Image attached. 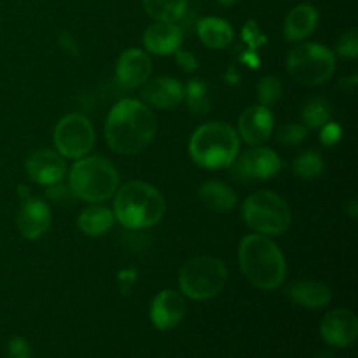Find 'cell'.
<instances>
[{
  "mask_svg": "<svg viewBox=\"0 0 358 358\" xmlns=\"http://www.w3.org/2000/svg\"><path fill=\"white\" fill-rule=\"evenodd\" d=\"M156 117L149 105L124 98L110 108L105 121V140L114 152L133 156L142 152L156 136Z\"/></svg>",
  "mask_w": 358,
  "mask_h": 358,
  "instance_id": "6da1fadb",
  "label": "cell"
},
{
  "mask_svg": "<svg viewBox=\"0 0 358 358\" xmlns=\"http://www.w3.org/2000/svg\"><path fill=\"white\" fill-rule=\"evenodd\" d=\"M241 271L245 278L259 290H275L285 282L287 262L278 245L264 234H248L241 240Z\"/></svg>",
  "mask_w": 358,
  "mask_h": 358,
  "instance_id": "7a4b0ae2",
  "label": "cell"
},
{
  "mask_svg": "<svg viewBox=\"0 0 358 358\" xmlns=\"http://www.w3.org/2000/svg\"><path fill=\"white\" fill-rule=\"evenodd\" d=\"M164 198L147 182H128L115 191L114 217L126 229H147L163 219Z\"/></svg>",
  "mask_w": 358,
  "mask_h": 358,
  "instance_id": "3957f363",
  "label": "cell"
},
{
  "mask_svg": "<svg viewBox=\"0 0 358 358\" xmlns=\"http://www.w3.org/2000/svg\"><path fill=\"white\" fill-rule=\"evenodd\" d=\"M240 152V136L226 122H208L192 133L189 154L205 170H224L234 164Z\"/></svg>",
  "mask_w": 358,
  "mask_h": 358,
  "instance_id": "277c9868",
  "label": "cell"
},
{
  "mask_svg": "<svg viewBox=\"0 0 358 358\" xmlns=\"http://www.w3.org/2000/svg\"><path fill=\"white\" fill-rule=\"evenodd\" d=\"M69 187L76 198L87 203H103L117 191L119 173L105 157L84 156L70 170Z\"/></svg>",
  "mask_w": 358,
  "mask_h": 358,
  "instance_id": "5b68a950",
  "label": "cell"
},
{
  "mask_svg": "<svg viewBox=\"0 0 358 358\" xmlns=\"http://www.w3.org/2000/svg\"><path fill=\"white\" fill-rule=\"evenodd\" d=\"M245 224L264 236H280L292 222L290 206L282 196L271 191H257L248 196L241 208Z\"/></svg>",
  "mask_w": 358,
  "mask_h": 358,
  "instance_id": "8992f818",
  "label": "cell"
},
{
  "mask_svg": "<svg viewBox=\"0 0 358 358\" xmlns=\"http://www.w3.org/2000/svg\"><path fill=\"white\" fill-rule=\"evenodd\" d=\"M227 282V268L220 259L199 255L182 266L178 285L182 294L192 301H206L222 292Z\"/></svg>",
  "mask_w": 358,
  "mask_h": 358,
  "instance_id": "52a82bcc",
  "label": "cell"
},
{
  "mask_svg": "<svg viewBox=\"0 0 358 358\" xmlns=\"http://www.w3.org/2000/svg\"><path fill=\"white\" fill-rule=\"evenodd\" d=\"M287 72L296 83L318 86L336 72V56L329 48L315 42L296 45L287 56Z\"/></svg>",
  "mask_w": 358,
  "mask_h": 358,
  "instance_id": "ba28073f",
  "label": "cell"
},
{
  "mask_svg": "<svg viewBox=\"0 0 358 358\" xmlns=\"http://www.w3.org/2000/svg\"><path fill=\"white\" fill-rule=\"evenodd\" d=\"M52 136L58 154L69 159H80L87 156L96 140L93 124L83 114H69L59 119Z\"/></svg>",
  "mask_w": 358,
  "mask_h": 358,
  "instance_id": "9c48e42d",
  "label": "cell"
},
{
  "mask_svg": "<svg viewBox=\"0 0 358 358\" xmlns=\"http://www.w3.org/2000/svg\"><path fill=\"white\" fill-rule=\"evenodd\" d=\"M282 166V157L275 150L259 145L241 154L234 170L247 180H268V178L278 175Z\"/></svg>",
  "mask_w": 358,
  "mask_h": 358,
  "instance_id": "30bf717a",
  "label": "cell"
},
{
  "mask_svg": "<svg viewBox=\"0 0 358 358\" xmlns=\"http://www.w3.org/2000/svg\"><path fill=\"white\" fill-rule=\"evenodd\" d=\"M275 128V115L271 108L264 105H250L245 108L238 121V133L245 143L259 147L268 142Z\"/></svg>",
  "mask_w": 358,
  "mask_h": 358,
  "instance_id": "8fae6325",
  "label": "cell"
},
{
  "mask_svg": "<svg viewBox=\"0 0 358 358\" xmlns=\"http://www.w3.org/2000/svg\"><path fill=\"white\" fill-rule=\"evenodd\" d=\"M320 334L329 346L348 348L357 341L358 318L350 310H334L324 317Z\"/></svg>",
  "mask_w": 358,
  "mask_h": 358,
  "instance_id": "7c38bea8",
  "label": "cell"
},
{
  "mask_svg": "<svg viewBox=\"0 0 358 358\" xmlns=\"http://www.w3.org/2000/svg\"><path fill=\"white\" fill-rule=\"evenodd\" d=\"M185 311H187V304L182 294H178L177 290H163L154 297L149 317L157 331L166 332L184 320Z\"/></svg>",
  "mask_w": 358,
  "mask_h": 358,
  "instance_id": "4fadbf2b",
  "label": "cell"
},
{
  "mask_svg": "<svg viewBox=\"0 0 358 358\" xmlns=\"http://www.w3.org/2000/svg\"><path fill=\"white\" fill-rule=\"evenodd\" d=\"M150 72H152V62L143 49H126L119 56L117 65H115V79L126 90L143 86L149 80Z\"/></svg>",
  "mask_w": 358,
  "mask_h": 358,
  "instance_id": "5bb4252c",
  "label": "cell"
},
{
  "mask_svg": "<svg viewBox=\"0 0 358 358\" xmlns=\"http://www.w3.org/2000/svg\"><path fill=\"white\" fill-rule=\"evenodd\" d=\"M16 224L20 233L27 240H37V238L44 236L51 226V210H49L48 203L38 198H31L28 194L24 196L20 210H17Z\"/></svg>",
  "mask_w": 358,
  "mask_h": 358,
  "instance_id": "9a60e30c",
  "label": "cell"
},
{
  "mask_svg": "<svg viewBox=\"0 0 358 358\" xmlns=\"http://www.w3.org/2000/svg\"><path fill=\"white\" fill-rule=\"evenodd\" d=\"M27 173L41 185H51L62 182L66 173V164L62 154L49 149L35 150L27 159Z\"/></svg>",
  "mask_w": 358,
  "mask_h": 358,
  "instance_id": "2e32d148",
  "label": "cell"
},
{
  "mask_svg": "<svg viewBox=\"0 0 358 358\" xmlns=\"http://www.w3.org/2000/svg\"><path fill=\"white\" fill-rule=\"evenodd\" d=\"M140 96L159 110H171L184 101V86L173 77H157L143 84Z\"/></svg>",
  "mask_w": 358,
  "mask_h": 358,
  "instance_id": "e0dca14e",
  "label": "cell"
},
{
  "mask_svg": "<svg viewBox=\"0 0 358 358\" xmlns=\"http://www.w3.org/2000/svg\"><path fill=\"white\" fill-rule=\"evenodd\" d=\"M182 42H184V34H182V28L177 23L156 21L143 34L145 52L156 56L173 55L177 49L182 48Z\"/></svg>",
  "mask_w": 358,
  "mask_h": 358,
  "instance_id": "ac0fdd59",
  "label": "cell"
},
{
  "mask_svg": "<svg viewBox=\"0 0 358 358\" xmlns=\"http://www.w3.org/2000/svg\"><path fill=\"white\" fill-rule=\"evenodd\" d=\"M318 27V10L311 3L294 7L283 23V35L289 42H301L310 37Z\"/></svg>",
  "mask_w": 358,
  "mask_h": 358,
  "instance_id": "d6986e66",
  "label": "cell"
},
{
  "mask_svg": "<svg viewBox=\"0 0 358 358\" xmlns=\"http://www.w3.org/2000/svg\"><path fill=\"white\" fill-rule=\"evenodd\" d=\"M287 296L294 304L310 310H320L332 301V292L325 283L317 280H299L287 290Z\"/></svg>",
  "mask_w": 358,
  "mask_h": 358,
  "instance_id": "ffe728a7",
  "label": "cell"
},
{
  "mask_svg": "<svg viewBox=\"0 0 358 358\" xmlns=\"http://www.w3.org/2000/svg\"><path fill=\"white\" fill-rule=\"evenodd\" d=\"M115 222L114 210L105 206L103 203H91L77 217V226L86 236H103L112 229Z\"/></svg>",
  "mask_w": 358,
  "mask_h": 358,
  "instance_id": "44dd1931",
  "label": "cell"
},
{
  "mask_svg": "<svg viewBox=\"0 0 358 358\" xmlns=\"http://www.w3.org/2000/svg\"><path fill=\"white\" fill-rule=\"evenodd\" d=\"M198 196L199 201L205 205V208L212 210L215 213L229 212V210H233L236 206L238 201L233 189L217 180H208L199 185Z\"/></svg>",
  "mask_w": 358,
  "mask_h": 358,
  "instance_id": "7402d4cb",
  "label": "cell"
},
{
  "mask_svg": "<svg viewBox=\"0 0 358 358\" xmlns=\"http://www.w3.org/2000/svg\"><path fill=\"white\" fill-rule=\"evenodd\" d=\"M198 35L210 49H226L233 44L234 30L222 17L208 16L198 21Z\"/></svg>",
  "mask_w": 358,
  "mask_h": 358,
  "instance_id": "603a6c76",
  "label": "cell"
},
{
  "mask_svg": "<svg viewBox=\"0 0 358 358\" xmlns=\"http://www.w3.org/2000/svg\"><path fill=\"white\" fill-rule=\"evenodd\" d=\"M143 7L156 21L177 23L187 13V0H143Z\"/></svg>",
  "mask_w": 358,
  "mask_h": 358,
  "instance_id": "cb8c5ba5",
  "label": "cell"
},
{
  "mask_svg": "<svg viewBox=\"0 0 358 358\" xmlns=\"http://www.w3.org/2000/svg\"><path fill=\"white\" fill-rule=\"evenodd\" d=\"M324 157L315 150H306V152L299 154L292 163L294 175L303 180H315L324 173Z\"/></svg>",
  "mask_w": 358,
  "mask_h": 358,
  "instance_id": "d4e9b609",
  "label": "cell"
},
{
  "mask_svg": "<svg viewBox=\"0 0 358 358\" xmlns=\"http://www.w3.org/2000/svg\"><path fill=\"white\" fill-rule=\"evenodd\" d=\"M303 124L308 129H318L331 121V103L325 98L315 96L303 108Z\"/></svg>",
  "mask_w": 358,
  "mask_h": 358,
  "instance_id": "484cf974",
  "label": "cell"
},
{
  "mask_svg": "<svg viewBox=\"0 0 358 358\" xmlns=\"http://www.w3.org/2000/svg\"><path fill=\"white\" fill-rule=\"evenodd\" d=\"M184 101L187 103L189 110L194 114H206L210 110V100L206 94V86L199 79L189 80L184 87Z\"/></svg>",
  "mask_w": 358,
  "mask_h": 358,
  "instance_id": "4316f807",
  "label": "cell"
},
{
  "mask_svg": "<svg viewBox=\"0 0 358 358\" xmlns=\"http://www.w3.org/2000/svg\"><path fill=\"white\" fill-rule=\"evenodd\" d=\"M282 93H283V87H282V83H280L278 77L266 76L257 83L259 105L271 107V105H275L276 101L282 98Z\"/></svg>",
  "mask_w": 358,
  "mask_h": 358,
  "instance_id": "83f0119b",
  "label": "cell"
},
{
  "mask_svg": "<svg viewBox=\"0 0 358 358\" xmlns=\"http://www.w3.org/2000/svg\"><path fill=\"white\" fill-rule=\"evenodd\" d=\"M308 133H310V129L304 124L290 122V124H283L282 128H278V131H276V140H278L282 145L296 147L308 138Z\"/></svg>",
  "mask_w": 358,
  "mask_h": 358,
  "instance_id": "f1b7e54d",
  "label": "cell"
},
{
  "mask_svg": "<svg viewBox=\"0 0 358 358\" xmlns=\"http://www.w3.org/2000/svg\"><path fill=\"white\" fill-rule=\"evenodd\" d=\"M336 52L338 56L345 59H353L358 56V31L350 30L345 35H341V38L338 41L336 45Z\"/></svg>",
  "mask_w": 358,
  "mask_h": 358,
  "instance_id": "f546056e",
  "label": "cell"
},
{
  "mask_svg": "<svg viewBox=\"0 0 358 358\" xmlns=\"http://www.w3.org/2000/svg\"><path fill=\"white\" fill-rule=\"evenodd\" d=\"M7 353H9V358H34L31 357L30 343L24 338H21V336L10 338L9 346H7Z\"/></svg>",
  "mask_w": 358,
  "mask_h": 358,
  "instance_id": "4dcf8cb0",
  "label": "cell"
},
{
  "mask_svg": "<svg viewBox=\"0 0 358 358\" xmlns=\"http://www.w3.org/2000/svg\"><path fill=\"white\" fill-rule=\"evenodd\" d=\"M343 136V129L341 126L336 124V122H325L324 126L320 128V142L324 143L325 147H332L341 140Z\"/></svg>",
  "mask_w": 358,
  "mask_h": 358,
  "instance_id": "1f68e13d",
  "label": "cell"
},
{
  "mask_svg": "<svg viewBox=\"0 0 358 358\" xmlns=\"http://www.w3.org/2000/svg\"><path fill=\"white\" fill-rule=\"evenodd\" d=\"M173 55H175V62H177V65L180 66L184 72L192 73L198 70V59H196V56L192 55V52L184 51V49L180 48V49H177Z\"/></svg>",
  "mask_w": 358,
  "mask_h": 358,
  "instance_id": "d6a6232c",
  "label": "cell"
},
{
  "mask_svg": "<svg viewBox=\"0 0 358 358\" xmlns=\"http://www.w3.org/2000/svg\"><path fill=\"white\" fill-rule=\"evenodd\" d=\"M48 196L55 201H70L73 198V192L70 191V187L62 185V182H56V184L48 185Z\"/></svg>",
  "mask_w": 358,
  "mask_h": 358,
  "instance_id": "836d02e7",
  "label": "cell"
},
{
  "mask_svg": "<svg viewBox=\"0 0 358 358\" xmlns=\"http://www.w3.org/2000/svg\"><path fill=\"white\" fill-rule=\"evenodd\" d=\"M243 38L248 42V44L252 45V48L259 45L261 42H264V37H262V34L259 31V27L254 23V21H248V23L245 24Z\"/></svg>",
  "mask_w": 358,
  "mask_h": 358,
  "instance_id": "e575fe53",
  "label": "cell"
},
{
  "mask_svg": "<svg viewBox=\"0 0 358 358\" xmlns=\"http://www.w3.org/2000/svg\"><path fill=\"white\" fill-rule=\"evenodd\" d=\"M348 210H350V215H352V217H357V201H355V199H353V201L350 203V205H348Z\"/></svg>",
  "mask_w": 358,
  "mask_h": 358,
  "instance_id": "d590c367",
  "label": "cell"
},
{
  "mask_svg": "<svg viewBox=\"0 0 358 358\" xmlns=\"http://www.w3.org/2000/svg\"><path fill=\"white\" fill-rule=\"evenodd\" d=\"M313 358H334V355H332L331 352H320V353H317Z\"/></svg>",
  "mask_w": 358,
  "mask_h": 358,
  "instance_id": "8d00e7d4",
  "label": "cell"
},
{
  "mask_svg": "<svg viewBox=\"0 0 358 358\" xmlns=\"http://www.w3.org/2000/svg\"><path fill=\"white\" fill-rule=\"evenodd\" d=\"M219 3H222V6H233V3H236L238 0H217Z\"/></svg>",
  "mask_w": 358,
  "mask_h": 358,
  "instance_id": "74e56055",
  "label": "cell"
}]
</instances>
